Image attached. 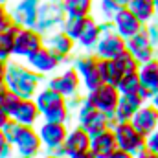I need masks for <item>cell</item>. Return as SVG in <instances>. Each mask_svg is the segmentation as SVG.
I'll use <instances>...</instances> for the list:
<instances>
[{"mask_svg":"<svg viewBox=\"0 0 158 158\" xmlns=\"http://www.w3.org/2000/svg\"><path fill=\"white\" fill-rule=\"evenodd\" d=\"M44 76L35 72L26 61L22 59H9L7 63V76L6 85L11 92H15L20 98H35L40 86H44Z\"/></svg>","mask_w":158,"mask_h":158,"instance_id":"cell-1","label":"cell"},{"mask_svg":"<svg viewBox=\"0 0 158 158\" xmlns=\"http://www.w3.org/2000/svg\"><path fill=\"white\" fill-rule=\"evenodd\" d=\"M35 103L40 110V118L44 121H61L68 123L72 119V112L66 105V98L50 86H40L35 94Z\"/></svg>","mask_w":158,"mask_h":158,"instance_id":"cell-2","label":"cell"},{"mask_svg":"<svg viewBox=\"0 0 158 158\" xmlns=\"http://www.w3.org/2000/svg\"><path fill=\"white\" fill-rule=\"evenodd\" d=\"M76 123L81 125L90 136L105 131V129H112L118 121H116V116L114 114H105L101 110H98L86 98V94L83 96V101L79 105V109L76 110Z\"/></svg>","mask_w":158,"mask_h":158,"instance_id":"cell-3","label":"cell"},{"mask_svg":"<svg viewBox=\"0 0 158 158\" xmlns=\"http://www.w3.org/2000/svg\"><path fill=\"white\" fill-rule=\"evenodd\" d=\"M70 64L77 70L85 92H90L103 83L99 74V57L94 52H83L79 55H74Z\"/></svg>","mask_w":158,"mask_h":158,"instance_id":"cell-4","label":"cell"},{"mask_svg":"<svg viewBox=\"0 0 158 158\" xmlns=\"http://www.w3.org/2000/svg\"><path fill=\"white\" fill-rule=\"evenodd\" d=\"M64 19H66V11L63 0H40L35 30H39L42 35H48L59 30Z\"/></svg>","mask_w":158,"mask_h":158,"instance_id":"cell-5","label":"cell"},{"mask_svg":"<svg viewBox=\"0 0 158 158\" xmlns=\"http://www.w3.org/2000/svg\"><path fill=\"white\" fill-rule=\"evenodd\" d=\"M26 63L35 70V72H39L42 76H52V74H55V72H59L64 64H68L70 61H66L64 57H61L59 53H55L50 46H42L39 48L31 57H28L26 59Z\"/></svg>","mask_w":158,"mask_h":158,"instance_id":"cell-6","label":"cell"},{"mask_svg":"<svg viewBox=\"0 0 158 158\" xmlns=\"http://www.w3.org/2000/svg\"><path fill=\"white\" fill-rule=\"evenodd\" d=\"M46 86L57 90L59 94H63L64 98H72V96H77L83 90V85H81V77H79L77 70L70 64L68 68L61 70V72H55L52 74L50 77L44 81Z\"/></svg>","mask_w":158,"mask_h":158,"instance_id":"cell-7","label":"cell"},{"mask_svg":"<svg viewBox=\"0 0 158 158\" xmlns=\"http://www.w3.org/2000/svg\"><path fill=\"white\" fill-rule=\"evenodd\" d=\"M112 131L119 149H125L132 155H138L145 149V136L131 121H118L112 127Z\"/></svg>","mask_w":158,"mask_h":158,"instance_id":"cell-8","label":"cell"},{"mask_svg":"<svg viewBox=\"0 0 158 158\" xmlns=\"http://www.w3.org/2000/svg\"><path fill=\"white\" fill-rule=\"evenodd\" d=\"M44 46V35L35 28H20L17 37H15V48H13V57L26 61L31 57L39 48Z\"/></svg>","mask_w":158,"mask_h":158,"instance_id":"cell-9","label":"cell"},{"mask_svg":"<svg viewBox=\"0 0 158 158\" xmlns=\"http://www.w3.org/2000/svg\"><path fill=\"white\" fill-rule=\"evenodd\" d=\"M119 90L118 86L114 85H109V83H101L99 86H96L94 90L86 92V98L88 101L101 112L105 114H114L116 107H118L119 101Z\"/></svg>","mask_w":158,"mask_h":158,"instance_id":"cell-10","label":"cell"},{"mask_svg":"<svg viewBox=\"0 0 158 158\" xmlns=\"http://www.w3.org/2000/svg\"><path fill=\"white\" fill-rule=\"evenodd\" d=\"M127 50V39H123L116 30L101 33L99 42L94 48V53L99 59H118Z\"/></svg>","mask_w":158,"mask_h":158,"instance_id":"cell-11","label":"cell"},{"mask_svg":"<svg viewBox=\"0 0 158 158\" xmlns=\"http://www.w3.org/2000/svg\"><path fill=\"white\" fill-rule=\"evenodd\" d=\"M68 131H70L68 123H61V121H44L42 119V123L37 125V132H39L44 149L64 145Z\"/></svg>","mask_w":158,"mask_h":158,"instance_id":"cell-12","label":"cell"},{"mask_svg":"<svg viewBox=\"0 0 158 158\" xmlns=\"http://www.w3.org/2000/svg\"><path fill=\"white\" fill-rule=\"evenodd\" d=\"M15 153L22 155V156H28V158H39L44 151L42 147V142H40V136L37 132V127H28L24 125L22 132L19 134L15 145H13Z\"/></svg>","mask_w":158,"mask_h":158,"instance_id":"cell-13","label":"cell"},{"mask_svg":"<svg viewBox=\"0 0 158 158\" xmlns=\"http://www.w3.org/2000/svg\"><path fill=\"white\" fill-rule=\"evenodd\" d=\"M40 0H15L9 6L13 22L20 28H35Z\"/></svg>","mask_w":158,"mask_h":158,"instance_id":"cell-14","label":"cell"},{"mask_svg":"<svg viewBox=\"0 0 158 158\" xmlns=\"http://www.w3.org/2000/svg\"><path fill=\"white\" fill-rule=\"evenodd\" d=\"M138 76H140V83H142V88L138 94L145 101H151V98L158 92V55L140 64Z\"/></svg>","mask_w":158,"mask_h":158,"instance_id":"cell-15","label":"cell"},{"mask_svg":"<svg viewBox=\"0 0 158 158\" xmlns=\"http://www.w3.org/2000/svg\"><path fill=\"white\" fill-rule=\"evenodd\" d=\"M44 44L50 46L55 53H59L61 57H64L70 63H72V57L76 55V48H77V42L68 33H64L61 28L48 33V35H44Z\"/></svg>","mask_w":158,"mask_h":158,"instance_id":"cell-16","label":"cell"},{"mask_svg":"<svg viewBox=\"0 0 158 158\" xmlns=\"http://www.w3.org/2000/svg\"><path fill=\"white\" fill-rule=\"evenodd\" d=\"M127 50L138 59L140 64L158 55V50L151 44V40H149V37H147L145 26H143L142 31H138L136 35H132L131 39H127Z\"/></svg>","mask_w":158,"mask_h":158,"instance_id":"cell-17","label":"cell"},{"mask_svg":"<svg viewBox=\"0 0 158 158\" xmlns=\"http://www.w3.org/2000/svg\"><path fill=\"white\" fill-rule=\"evenodd\" d=\"M112 22H114V30L118 31L123 39H131L132 35H136L138 31H142L143 26H145V24H142L136 19V15L129 7H121L118 13L114 15Z\"/></svg>","mask_w":158,"mask_h":158,"instance_id":"cell-18","label":"cell"},{"mask_svg":"<svg viewBox=\"0 0 158 158\" xmlns=\"http://www.w3.org/2000/svg\"><path fill=\"white\" fill-rule=\"evenodd\" d=\"M131 123H132L143 136H147V134H151V132L158 127V110L155 109V105H153L151 101H147V103H143V105L136 110V114L132 116Z\"/></svg>","mask_w":158,"mask_h":158,"instance_id":"cell-19","label":"cell"},{"mask_svg":"<svg viewBox=\"0 0 158 158\" xmlns=\"http://www.w3.org/2000/svg\"><path fill=\"white\" fill-rule=\"evenodd\" d=\"M116 149L118 143L112 129H105L90 138V151L96 155V158H110Z\"/></svg>","mask_w":158,"mask_h":158,"instance_id":"cell-20","label":"cell"},{"mask_svg":"<svg viewBox=\"0 0 158 158\" xmlns=\"http://www.w3.org/2000/svg\"><path fill=\"white\" fill-rule=\"evenodd\" d=\"M11 118L17 119L22 125H28V127H37L39 121H42L40 110H39V107H37V103H35L33 98H22Z\"/></svg>","mask_w":158,"mask_h":158,"instance_id":"cell-21","label":"cell"},{"mask_svg":"<svg viewBox=\"0 0 158 158\" xmlns=\"http://www.w3.org/2000/svg\"><path fill=\"white\" fill-rule=\"evenodd\" d=\"M99 37H101L99 20L94 15H90V17H86L85 28H83V31L77 39V48H81L83 52H94L96 44L99 42Z\"/></svg>","mask_w":158,"mask_h":158,"instance_id":"cell-22","label":"cell"},{"mask_svg":"<svg viewBox=\"0 0 158 158\" xmlns=\"http://www.w3.org/2000/svg\"><path fill=\"white\" fill-rule=\"evenodd\" d=\"M147 103L140 94H121L118 101V107L114 110V116H116V121H131L132 116L136 114V110Z\"/></svg>","mask_w":158,"mask_h":158,"instance_id":"cell-23","label":"cell"},{"mask_svg":"<svg viewBox=\"0 0 158 158\" xmlns=\"http://www.w3.org/2000/svg\"><path fill=\"white\" fill-rule=\"evenodd\" d=\"M90 134L81 127V125H74L70 131H68V134H66V140H64V149H66V155L68 156H72V155H76L79 151H86V149H90Z\"/></svg>","mask_w":158,"mask_h":158,"instance_id":"cell-24","label":"cell"},{"mask_svg":"<svg viewBox=\"0 0 158 158\" xmlns=\"http://www.w3.org/2000/svg\"><path fill=\"white\" fill-rule=\"evenodd\" d=\"M127 7L136 15V19H138L142 24H147V22H151L153 19H156L155 0H131Z\"/></svg>","mask_w":158,"mask_h":158,"instance_id":"cell-25","label":"cell"},{"mask_svg":"<svg viewBox=\"0 0 158 158\" xmlns=\"http://www.w3.org/2000/svg\"><path fill=\"white\" fill-rule=\"evenodd\" d=\"M99 74H101V81L118 86L119 79L123 77V70L119 68L116 59H99Z\"/></svg>","mask_w":158,"mask_h":158,"instance_id":"cell-26","label":"cell"},{"mask_svg":"<svg viewBox=\"0 0 158 158\" xmlns=\"http://www.w3.org/2000/svg\"><path fill=\"white\" fill-rule=\"evenodd\" d=\"M19 30H20V26L13 24L11 28L0 31V59H2V61H9V59H13L15 37H17Z\"/></svg>","mask_w":158,"mask_h":158,"instance_id":"cell-27","label":"cell"},{"mask_svg":"<svg viewBox=\"0 0 158 158\" xmlns=\"http://www.w3.org/2000/svg\"><path fill=\"white\" fill-rule=\"evenodd\" d=\"M68 17H90L94 15L96 0H63Z\"/></svg>","mask_w":158,"mask_h":158,"instance_id":"cell-28","label":"cell"},{"mask_svg":"<svg viewBox=\"0 0 158 158\" xmlns=\"http://www.w3.org/2000/svg\"><path fill=\"white\" fill-rule=\"evenodd\" d=\"M85 22H86V17H68V15H66V19H64L63 24H61V30H63L64 33H68L72 39L77 42L79 35H81V31H83V28H85Z\"/></svg>","mask_w":158,"mask_h":158,"instance_id":"cell-29","label":"cell"},{"mask_svg":"<svg viewBox=\"0 0 158 158\" xmlns=\"http://www.w3.org/2000/svg\"><path fill=\"white\" fill-rule=\"evenodd\" d=\"M140 88H142V83H140L138 72L123 74V77L119 79V83H118L119 94H138Z\"/></svg>","mask_w":158,"mask_h":158,"instance_id":"cell-30","label":"cell"},{"mask_svg":"<svg viewBox=\"0 0 158 158\" xmlns=\"http://www.w3.org/2000/svg\"><path fill=\"white\" fill-rule=\"evenodd\" d=\"M118 64L119 68L123 70V74H131V72H138V68H140V63H138V59L129 52V50H125L121 55H119L118 59Z\"/></svg>","mask_w":158,"mask_h":158,"instance_id":"cell-31","label":"cell"},{"mask_svg":"<svg viewBox=\"0 0 158 158\" xmlns=\"http://www.w3.org/2000/svg\"><path fill=\"white\" fill-rule=\"evenodd\" d=\"M22 129H24V125L22 123H19L17 119H9L6 125H4V129H2V132H4V136L7 138V142L11 143V145H15V142H17V138H19V134L22 132Z\"/></svg>","mask_w":158,"mask_h":158,"instance_id":"cell-32","label":"cell"},{"mask_svg":"<svg viewBox=\"0 0 158 158\" xmlns=\"http://www.w3.org/2000/svg\"><path fill=\"white\" fill-rule=\"evenodd\" d=\"M20 96H17L15 92H11L9 88H7V92L2 96V99H0V107L9 114V116H13V112H15V109L19 107V103H20Z\"/></svg>","mask_w":158,"mask_h":158,"instance_id":"cell-33","label":"cell"},{"mask_svg":"<svg viewBox=\"0 0 158 158\" xmlns=\"http://www.w3.org/2000/svg\"><path fill=\"white\" fill-rule=\"evenodd\" d=\"M15 22H13V17H11V11H9V4H0V31L11 28Z\"/></svg>","mask_w":158,"mask_h":158,"instance_id":"cell-34","label":"cell"},{"mask_svg":"<svg viewBox=\"0 0 158 158\" xmlns=\"http://www.w3.org/2000/svg\"><path fill=\"white\" fill-rule=\"evenodd\" d=\"M145 31H147V37L151 40V44L158 50V19H153L151 22L145 24Z\"/></svg>","mask_w":158,"mask_h":158,"instance_id":"cell-35","label":"cell"},{"mask_svg":"<svg viewBox=\"0 0 158 158\" xmlns=\"http://www.w3.org/2000/svg\"><path fill=\"white\" fill-rule=\"evenodd\" d=\"M13 153H15L13 145L7 142V138H6L4 132L0 131V158H7V156H11Z\"/></svg>","mask_w":158,"mask_h":158,"instance_id":"cell-36","label":"cell"},{"mask_svg":"<svg viewBox=\"0 0 158 158\" xmlns=\"http://www.w3.org/2000/svg\"><path fill=\"white\" fill-rule=\"evenodd\" d=\"M145 149H149L153 153H158V127L151 134L145 136Z\"/></svg>","mask_w":158,"mask_h":158,"instance_id":"cell-37","label":"cell"},{"mask_svg":"<svg viewBox=\"0 0 158 158\" xmlns=\"http://www.w3.org/2000/svg\"><path fill=\"white\" fill-rule=\"evenodd\" d=\"M110 158H136V155H132V153H129V151H125V149H116L114 153H112V156Z\"/></svg>","mask_w":158,"mask_h":158,"instance_id":"cell-38","label":"cell"},{"mask_svg":"<svg viewBox=\"0 0 158 158\" xmlns=\"http://www.w3.org/2000/svg\"><path fill=\"white\" fill-rule=\"evenodd\" d=\"M7 63H9V61H2V59H0V83H6V76H7Z\"/></svg>","mask_w":158,"mask_h":158,"instance_id":"cell-39","label":"cell"},{"mask_svg":"<svg viewBox=\"0 0 158 158\" xmlns=\"http://www.w3.org/2000/svg\"><path fill=\"white\" fill-rule=\"evenodd\" d=\"M68 158H96V155L90 149H86V151H79V153H76V155H72Z\"/></svg>","mask_w":158,"mask_h":158,"instance_id":"cell-40","label":"cell"},{"mask_svg":"<svg viewBox=\"0 0 158 158\" xmlns=\"http://www.w3.org/2000/svg\"><path fill=\"white\" fill-rule=\"evenodd\" d=\"M9 119H11V116H9V114H7V112H6V110L0 107V131L4 129V125H6Z\"/></svg>","mask_w":158,"mask_h":158,"instance_id":"cell-41","label":"cell"},{"mask_svg":"<svg viewBox=\"0 0 158 158\" xmlns=\"http://www.w3.org/2000/svg\"><path fill=\"white\" fill-rule=\"evenodd\" d=\"M136 158H158V153H153V151H149V149H143L142 153H138Z\"/></svg>","mask_w":158,"mask_h":158,"instance_id":"cell-42","label":"cell"},{"mask_svg":"<svg viewBox=\"0 0 158 158\" xmlns=\"http://www.w3.org/2000/svg\"><path fill=\"white\" fill-rule=\"evenodd\" d=\"M39 158H68V156H59V155H50V153H42Z\"/></svg>","mask_w":158,"mask_h":158,"instance_id":"cell-43","label":"cell"},{"mask_svg":"<svg viewBox=\"0 0 158 158\" xmlns=\"http://www.w3.org/2000/svg\"><path fill=\"white\" fill-rule=\"evenodd\" d=\"M7 92V85L6 83H0V99H2V96Z\"/></svg>","mask_w":158,"mask_h":158,"instance_id":"cell-44","label":"cell"},{"mask_svg":"<svg viewBox=\"0 0 158 158\" xmlns=\"http://www.w3.org/2000/svg\"><path fill=\"white\" fill-rule=\"evenodd\" d=\"M114 2H116V4H118L119 7H127V6H129V2H131V0H114Z\"/></svg>","mask_w":158,"mask_h":158,"instance_id":"cell-45","label":"cell"},{"mask_svg":"<svg viewBox=\"0 0 158 158\" xmlns=\"http://www.w3.org/2000/svg\"><path fill=\"white\" fill-rule=\"evenodd\" d=\"M151 103L155 105V109H156V110H158V92H156V94H155V96H153V98H151Z\"/></svg>","mask_w":158,"mask_h":158,"instance_id":"cell-46","label":"cell"},{"mask_svg":"<svg viewBox=\"0 0 158 158\" xmlns=\"http://www.w3.org/2000/svg\"><path fill=\"white\" fill-rule=\"evenodd\" d=\"M7 158H28V156H22V155H19V153H13L11 156H7Z\"/></svg>","mask_w":158,"mask_h":158,"instance_id":"cell-47","label":"cell"},{"mask_svg":"<svg viewBox=\"0 0 158 158\" xmlns=\"http://www.w3.org/2000/svg\"><path fill=\"white\" fill-rule=\"evenodd\" d=\"M155 9H156V19H158V0H155Z\"/></svg>","mask_w":158,"mask_h":158,"instance_id":"cell-48","label":"cell"},{"mask_svg":"<svg viewBox=\"0 0 158 158\" xmlns=\"http://www.w3.org/2000/svg\"><path fill=\"white\" fill-rule=\"evenodd\" d=\"M11 0H0V4H9Z\"/></svg>","mask_w":158,"mask_h":158,"instance_id":"cell-49","label":"cell"}]
</instances>
